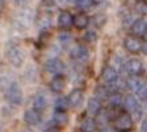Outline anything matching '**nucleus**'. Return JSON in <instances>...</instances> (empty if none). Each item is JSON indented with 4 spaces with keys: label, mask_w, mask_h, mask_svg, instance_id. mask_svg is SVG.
Returning a JSON list of instances; mask_svg holds the SVG:
<instances>
[{
    "label": "nucleus",
    "mask_w": 147,
    "mask_h": 132,
    "mask_svg": "<svg viewBox=\"0 0 147 132\" xmlns=\"http://www.w3.org/2000/svg\"><path fill=\"white\" fill-rule=\"evenodd\" d=\"M134 127V120H132L131 115L128 112H120L119 115H116L114 119V128L122 132L131 131Z\"/></svg>",
    "instance_id": "obj_1"
},
{
    "label": "nucleus",
    "mask_w": 147,
    "mask_h": 132,
    "mask_svg": "<svg viewBox=\"0 0 147 132\" xmlns=\"http://www.w3.org/2000/svg\"><path fill=\"white\" fill-rule=\"evenodd\" d=\"M5 99L13 105H19L23 100V92L18 83H11L5 88Z\"/></svg>",
    "instance_id": "obj_2"
},
{
    "label": "nucleus",
    "mask_w": 147,
    "mask_h": 132,
    "mask_svg": "<svg viewBox=\"0 0 147 132\" xmlns=\"http://www.w3.org/2000/svg\"><path fill=\"white\" fill-rule=\"evenodd\" d=\"M7 58H8V62L11 63L13 67H20L23 66L24 60H26V54H24V51L20 47L13 46L8 50Z\"/></svg>",
    "instance_id": "obj_3"
},
{
    "label": "nucleus",
    "mask_w": 147,
    "mask_h": 132,
    "mask_svg": "<svg viewBox=\"0 0 147 132\" xmlns=\"http://www.w3.org/2000/svg\"><path fill=\"white\" fill-rule=\"evenodd\" d=\"M123 105H124V108H126V112H128L130 115H135L136 117L142 116V112H143V111H142V107H140L138 100H136L132 95H127V96L124 97Z\"/></svg>",
    "instance_id": "obj_4"
},
{
    "label": "nucleus",
    "mask_w": 147,
    "mask_h": 132,
    "mask_svg": "<svg viewBox=\"0 0 147 132\" xmlns=\"http://www.w3.org/2000/svg\"><path fill=\"white\" fill-rule=\"evenodd\" d=\"M142 40L138 38V36H127L126 39H124L123 42V46L124 48L130 52V54H138V52H140L142 51Z\"/></svg>",
    "instance_id": "obj_5"
},
{
    "label": "nucleus",
    "mask_w": 147,
    "mask_h": 132,
    "mask_svg": "<svg viewBox=\"0 0 147 132\" xmlns=\"http://www.w3.org/2000/svg\"><path fill=\"white\" fill-rule=\"evenodd\" d=\"M124 70H126V72L130 76H136V75H139L143 71V63L139 59H135V58L130 59L124 64Z\"/></svg>",
    "instance_id": "obj_6"
},
{
    "label": "nucleus",
    "mask_w": 147,
    "mask_h": 132,
    "mask_svg": "<svg viewBox=\"0 0 147 132\" xmlns=\"http://www.w3.org/2000/svg\"><path fill=\"white\" fill-rule=\"evenodd\" d=\"M102 79L103 82L107 84V86H115L118 83V79H119V75H118V71L114 68V67L107 66L102 72Z\"/></svg>",
    "instance_id": "obj_7"
},
{
    "label": "nucleus",
    "mask_w": 147,
    "mask_h": 132,
    "mask_svg": "<svg viewBox=\"0 0 147 132\" xmlns=\"http://www.w3.org/2000/svg\"><path fill=\"white\" fill-rule=\"evenodd\" d=\"M46 71L50 72L51 75L58 76V75H62V72L64 71V64H63L59 59L52 58L46 63Z\"/></svg>",
    "instance_id": "obj_8"
},
{
    "label": "nucleus",
    "mask_w": 147,
    "mask_h": 132,
    "mask_svg": "<svg viewBox=\"0 0 147 132\" xmlns=\"http://www.w3.org/2000/svg\"><path fill=\"white\" fill-rule=\"evenodd\" d=\"M71 58L79 63H86L88 60V51L83 46H75L71 51Z\"/></svg>",
    "instance_id": "obj_9"
},
{
    "label": "nucleus",
    "mask_w": 147,
    "mask_h": 132,
    "mask_svg": "<svg viewBox=\"0 0 147 132\" xmlns=\"http://www.w3.org/2000/svg\"><path fill=\"white\" fill-rule=\"evenodd\" d=\"M24 121L27 123L28 125H32V127H35L38 125L40 121H42V115L40 112H38L36 109H27L26 112H24Z\"/></svg>",
    "instance_id": "obj_10"
},
{
    "label": "nucleus",
    "mask_w": 147,
    "mask_h": 132,
    "mask_svg": "<svg viewBox=\"0 0 147 132\" xmlns=\"http://www.w3.org/2000/svg\"><path fill=\"white\" fill-rule=\"evenodd\" d=\"M74 24V17L68 11H62L58 16V25L62 29H68Z\"/></svg>",
    "instance_id": "obj_11"
},
{
    "label": "nucleus",
    "mask_w": 147,
    "mask_h": 132,
    "mask_svg": "<svg viewBox=\"0 0 147 132\" xmlns=\"http://www.w3.org/2000/svg\"><path fill=\"white\" fill-rule=\"evenodd\" d=\"M66 87V79L63 75H58V76H54L52 80L50 83V88L52 92L55 93H60L63 92V89Z\"/></svg>",
    "instance_id": "obj_12"
},
{
    "label": "nucleus",
    "mask_w": 147,
    "mask_h": 132,
    "mask_svg": "<svg viewBox=\"0 0 147 132\" xmlns=\"http://www.w3.org/2000/svg\"><path fill=\"white\" fill-rule=\"evenodd\" d=\"M131 35H134V36H143L144 34H146V31H147V23L144 21V20H142V19H136L134 23L131 24Z\"/></svg>",
    "instance_id": "obj_13"
},
{
    "label": "nucleus",
    "mask_w": 147,
    "mask_h": 132,
    "mask_svg": "<svg viewBox=\"0 0 147 132\" xmlns=\"http://www.w3.org/2000/svg\"><path fill=\"white\" fill-rule=\"evenodd\" d=\"M90 23V19L88 16L80 12V13H76V15L74 16V27L76 28V29H84Z\"/></svg>",
    "instance_id": "obj_14"
},
{
    "label": "nucleus",
    "mask_w": 147,
    "mask_h": 132,
    "mask_svg": "<svg viewBox=\"0 0 147 132\" xmlns=\"http://www.w3.org/2000/svg\"><path fill=\"white\" fill-rule=\"evenodd\" d=\"M96 120L94 117H84L83 120L80 121V131L82 132H94L96 129Z\"/></svg>",
    "instance_id": "obj_15"
},
{
    "label": "nucleus",
    "mask_w": 147,
    "mask_h": 132,
    "mask_svg": "<svg viewBox=\"0 0 147 132\" xmlns=\"http://www.w3.org/2000/svg\"><path fill=\"white\" fill-rule=\"evenodd\" d=\"M68 101L71 107H78L83 101V89H74L72 92L68 95Z\"/></svg>",
    "instance_id": "obj_16"
},
{
    "label": "nucleus",
    "mask_w": 147,
    "mask_h": 132,
    "mask_svg": "<svg viewBox=\"0 0 147 132\" xmlns=\"http://www.w3.org/2000/svg\"><path fill=\"white\" fill-rule=\"evenodd\" d=\"M31 19H32L31 12L28 9H22L16 16V21H18L20 27H27L28 24L31 23Z\"/></svg>",
    "instance_id": "obj_17"
},
{
    "label": "nucleus",
    "mask_w": 147,
    "mask_h": 132,
    "mask_svg": "<svg viewBox=\"0 0 147 132\" xmlns=\"http://www.w3.org/2000/svg\"><path fill=\"white\" fill-rule=\"evenodd\" d=\"M143 84H144L143 80H142L138 75H136V76H130V78L127 79V82H126V87H127L130 91H132V92H136Z\"/></svg>",
    "instance_id": "obj_18"
},
{
    "label": "nucleus",
    "mask_w": 147,
    "mask_h": 132,
    "mask_svg": "<svg viewBox=\"0 0 147 132\" xmlns=\"http://www.w3.org/2000/svg\"><path fill=\"white\" fill-rule=\"evenodd\" d=\"M47 108V97L42 93H39L34 97V109H36L38 112H43Z\"/></svg>",
    "instance_id": "obj_19"
},
{
    "label": "nucleus",
    "mask_w": 147,
    "mask_h": 132,
    "mask_svg": "<svg viewBox=\"0 0 147 132\" xmlns=\"http://www.w3.org/2000/svg\"><path fill=\"white\" fill-rule=\"evenodd\" d=\"M52 120H54V123L58 125V127H64V125H67V123H68V116H67L66 112H63V111H56V112L54 113Z\"/></svg>",
    "instance_id": "obj_20"
},
{
    "label": "nucleus",
    "mask_w": 147,
    "mask_h": 132,
    "mask_svg": "<svg viewBox=\"0 0 147 132\" xmlns=\"http://www.w3.org/2000/svg\"><path fill=\"white\" fill-rule=\"evenodd\" d=\"M87 111H88L91 115H96L99 111H100V100L98 97H91L88 100V104H87Z\"/></svg>",
    "instance_id": "obj_21"
},
{
    "label": "nucleus",
    "mask_w": 147,
    "mask_h": 132,
    "mask_svg": "<svg viewBox=\"0 0 147 132\" xmlns=\"http://www.w3.org/2000/svg\"><path fill=\"white\" fill-rule=\"evenodd\" d=\"M70 105V101H68V97H59L58 100L55 101V108L56 111H63V112H66L67 109H68Z\"/></svg>",
    "instance_id": "obj_22"
},
{
    "label": "nucleus",
    "mask_w": 147,
    "mask_h": 132,
    "mask_svg": "<svg viewBox=\"0 0 147 132\" xmlns=\"http://www.w3.org/2000/svg\"><path fill=\"white\" fill-rule=\"evenodd\" d=\"M107 100H109V103L112 105V107H119L120 104H123V99H122V96L116 92L110 93V96L107 97Z\"/></svg>",
    "instance_id": "obj_23"
},
{
    "label": "nucleus",
    "mask_w": 147,
    "mask_h": 132,
    "mask_svg": "<svg viewBox=\"0 0 147 132\" xmlns=\"http://www.w3.org/2000/svg\"><path fill=\"white\" fill-rule=\"evenodd\" d=\"M58 39H59V43L62 44L63 47H67L68 44L71 43V40H72V38H71V35L68 34V32L63 31V32H60V34H59Z\"/></svg>",
    "instance_id": "obj_24"
},
{
    "label": "nucleus",
    "mask_w": 147,
    "mask_h": 132,
    "mask_svg": "<svg viewBox=\"0 0 147 132\" xmlns=\"http://www.w3.org/2000/svg\"><path fill=\"white\" fill-rule=\"evenodd\" d=\"M110 93H112V92H110L106 87H98L96 91H95V97H98L99 100L100 99H107L110 96Z\"/></svg>",
    "instance_id": "obj_25"
},
{
    "label": "nucleus",
    "mask_w": 147,
    "mask_h": 132,
    "mask_svg": "<svg viewBox=\"0 0 147 132\" xmlns=\"http://www.w3.org/2000/svg\"><path fill=\"white\" fill-rule=\"evenodd\" d=\"M135 93H136V96H138V99H139L140 101H147V86L146 84H143V86L140 87Z\"/></svg>",
    "instance_id": "obj_26"
},
{
    "label": "nucleus",
    "mask_w": 147,
    "mask_h": 132,
    "mask_svg": "<svg viewBox=\"0 0 147 132\" xmlns=\"http://www.w3.org/2000/svg\"><path fill=\"white\" fill-rule=\"evenodd\" d=\"M135 9L140 15H147V1H136Z\"/></svg>",
    "instance_id": "obj_27"
},
{
    "label": "nucleus",
    "mask_w": 147,
    "mask_h": 132,
    "mask_svg": "<svg viewBox=\"0 0 147 132\" xmlns=\"http://www.w3.org/2000/svg\"><path fill=\"white\" fill-rule=\"evenodd\" d=\"M74 3L79 8H88L91 4V0H74Z\"/></svg>",
    "instance_id": "obj_28"
},
{
    "label": "nucleus",
    "mask_w": 147,
    "mask_h": 132,
    "mask_svg": "<svg viewBox=\"0 0 147 132\" xmlns=\"http://www.w3.org/2000/svg\"><path fill=\"white\" fill-rule=\"evenodd\" d=\"M96 38H98V35L94 29H88V31L86 32V39L88 40V42H95Z\"/></svg>",
    "instance_id": "obj_29"
},
{
    "label": "nucleus",
    "mask_w": 147,
    "mask_h": 132,
    "mask_svg": "<svg viewBox=\"0 0 147 132\" xmlns=\"http://www.w3.org/2000/svg\"><path fill=\"white\" fill-rule=\"evenodd\" d=\"M106 21V17L103 15H96L95 17H94V24L96 23L98 27H102L103 25V23Z\"/></svg>",
    "instance_id": "obj_30"
},
{
    "label": "nucleus",
    "mask_w": 147,
    "mask_h": 132,
    "mask_svg": "<svg viewBox=\"0 0 147 132\" xmlns=\"http://www.w3.org/2000/svg\"><path fill=\"white\" fill-rule=\"evenodd\" d=\"M43 132H62V129H60V127L55 125V127H48V128L44 129Z\"/></svg>",
    "instance_id": "obj_31"
},
{
    "label": "nucleus",
    "mask_w": 147,
    "mask_h": 132,
    "mask_svg": "<svg viewBox=\"0 0 147 132\" xmlns=\"http://www.w3.org/2000/svg\"><path fill=\"white\" fill-rule=\"evenodd\" d=\"M142 131L147 132V117H144V120L142 121Z\"/></svg>",
    "instance_id": "obj_32"
},
{
    "label": "nucleus",
    "mask_w": 147,
    "mask_h": 132,
    "mask_svg": "<svg viewBox=\"0 0 147 132\" xmlns=\"http://www.w3.org/2000/svg\"><path fill=\"white\" fill-rule=\"evenodd\" d=\"M142 52H143L144 55H147V42L142 44Z\"/></svg>",
    "instance_id": "obj_33"
},
{
    "label": "nucleus",
    "mask_w": 147,
    "mask_h": 132,
    "mask_svg": "<svg viewBox=\"0 0 147 132\" xmlns=\"http://www.w3.org/2000/svg\"><path fill=\"white\" fill-rule=\"evenodd\" d=\"M13 1H15L18 5H23V4L27 3V0H13Z\"/></svg>",
    "instance_id": "obj_34"
},
{
    "label": "nucleus",
    "mask_w": 147,
    "mask_h": 132,
    "mask_svg": "<svg viewBox=\"0 0 147 132\" xmlns=\"http://www.w3.org/2000/svg\"><path fill=\"white\" fill-rule=\"evenodd\" d=\"M60 3H72L74 0H59Z\"/></svg>",
    "instance_id": "obj_35"
},
{
    "label": "nucleus",
    "mask_w": 147,
    "mask_h": 132,
    "mask_svg": "<svg viewBox=\"0 0 147 132\" xmlns=\"http://www.w3.org/2000/svg\"><path fill=\"white\" fill-rule=\"evenodd\" d=\"M3 3H4V0H0V8L3 7Z\"/></svg>",
    "instance_id": "obj_36"
},
{
    "label": "nucleus",
    "mask_w": 147,
    "mask_h": 132,
    "mask_svg": "<svg viewBox=\"0 0 147 132\" xmlns=\"http://www.w3.org/2000/svg\"><path fill=\"white\" fill-rule=\"evenodd\" d=\"M143 36H144V40H146V42H147V31H146V34H144Z\"/></svg>",
    "instance_id": "obj_37"
},
{
    "label": "nucleus",
    "mask_w": 147,
    "mask_h": 132,
    "mask_svg": "<svg viewBox=\"0 0 147 132\" xmlns=\"http://www.w3.org/2000/svg\"><path fill=\"white\" fill-rule=\"evenodd\" d=\"M1 129H3V127H1V123H0V132H1Z\"/></svg>",
    "instance_id": "obj_38"
},
{
    "label": "nucleus",
    "mask_w": 147,
    "mask_h": 132,
    "mask_svg": "<svg viewBox=\"0 0 147 132\" xmlns=\"http://www.w3.org/2000/svg\"><path fill=\"white\" fill-rule=\"evenodd\" d=\"M136 1H147V0H136Z\"/></svg>",
    "instance_id": "obj_39"
},
{
    "label": "nucleus",
    "mask_w": 147,
    "mask_h": 132,
    "mask_svg": "<svg viewBox=\"0 0 147 132\" xmlns=\"http://www.w3.org/2000/svg\"><path fill=\"white\" fill-rule=\"evenodd\" d=\"M142 132H144V131H142Z\"/></svg>",
    "instance_id": "obj_40"
},
{
    "label": "nucleus",
    "mask_w": 147,
    "mask_h": 132,
    "mask_svg": "<svg viewBox=\"0 0 147 132\" xmlns=\"http://www.w3.org/2000/svg\"><path fill=\"white\" fill-rule=\"evenodd\" d=\"M119 132H122V131H119Z\"/></svg>",
    "instance_id": "obj_41"
}]
</instances>
